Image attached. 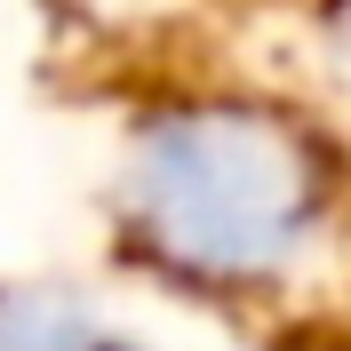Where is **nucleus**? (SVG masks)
<instances>
[{"mask_svg":"<svg viewBox=\"0 0 351 351\" xmlns=\"http://www.w3.org/2000/svg\"><path fill=\"white\" fill-rule=\"evenodd\" d=\"M144 199L184 256L216 271H263L304 232V184L280 144L232 120H184L144 160Z\"/></svg>","mask_w":351,"mask_h":351,"instance_id":"f257e3e1","label":"nucleus"},{"mask_svg":"<svg viewBox=\"0 0 351 351\" xmlns=\"http://www.w3.org/2000/svg\"><path fill=\"white\" fill-rule=\"evenodd\" d=\"M0 351H120V343H96L80 319H56V311H24V319H8Z\"/></svg>","mask_w":351,"mask_h":351,"instance_id":"f03ea898","label":"nucleus"}]
</instances>
